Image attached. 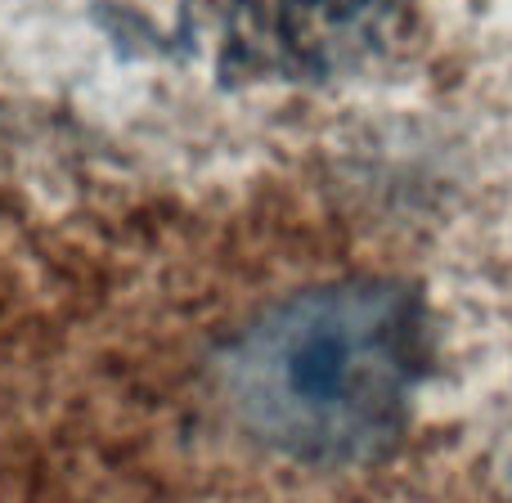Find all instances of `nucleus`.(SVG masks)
Listing matches in <instances>:
<instances>
[{
    "instance_id": "nucleus-1",
    "label": "nucleus",
    "mask_w": 512,
    "mask_h": 503,
    "mask_svg": "<svg viewBox=\"0 0 512 503\" xmlns=\"http://www.w3.org/2000/svg\"><path fill=\"white\" fill-rule=\"evenodd\" d=\"M427 355V310L409 283L346 279L265 310L225 351L221 373L256 441L346 468L396 445Z\"/></svg>"
},
{
    "instance_id": "nucleus-2",
    "label": "nucleus",
    "mask_w": 512,
    "mask_h": 503,
    "mask_svg": "<svg viewBox=\"0 0 512 503\" xmlns=\"http://www.w3.org/2000/svg\"><path fill=\"white\" fill-rule=\"evenodd\" d=\"M396 0H239L230 59L252 77L328 81L391 41Z\"/></svg>"
}]
</instances>
